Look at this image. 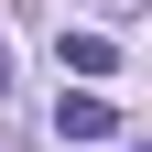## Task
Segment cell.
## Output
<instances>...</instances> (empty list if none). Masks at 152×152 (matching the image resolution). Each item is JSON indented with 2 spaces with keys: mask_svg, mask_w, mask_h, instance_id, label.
Wrapping results in <instances>:
<instances>
[{
  "mask_svg": "<svg viewBox=\"0 0 152 152\" xmlns=\"http://www.w3.org/2000/svg\"><path fill=\"white\" fill-rule=\"evenodd\" d=\"M109 130H120V109H109L98 87H65V98H54V141H109Z\"/></svg>",
  "mask_w": 152,
  "mask_h": 152,
  "instance_id": "obj_1",
  "label": "cell"
},
{
  "mask_svg": "<svg viewBox=\"0 0 152 152\" xmlns=\"http://www.w3.org/2000/svg\"><path fill=\"white\" fill-rule=\"evenodd\" d=\"M109 65H120L109 33H65V76H109Z\"/></svg>",
  "mask_w": 152,
  "mask_h": 152,
  "instance_id": "obj_2",
  "label": "cell"
},
{
  "mask_svg": "<svg viewBox=\"0 0 152 152\" xmlns=\"http://www.w3.org/2000/svg\"><path fill=\"white\" fill-rule=\"evenodd\" d=\"M0 98H11V54H0Z\"/></svg>",
  "mask_w": 152,
  "mask_h": 152,
  "instance_id": "obj_3",
  "label": "cell"
}]
</instances>
